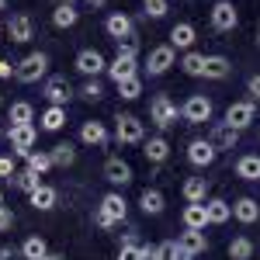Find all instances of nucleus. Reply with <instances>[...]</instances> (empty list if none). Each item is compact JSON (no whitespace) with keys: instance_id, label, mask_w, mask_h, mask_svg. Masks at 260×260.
<instances>
[{"instance_id":"35","label":"nucleus","mask_w":260,"mask_h":260,"mask_svg":"<svg viewBox=\"0 0 260 260\" xmlns=\"http://www.w3.org/2000/svg\"><path fill=\"white\" fill-rule=\"evenodd\" d=\"M42 174H35V170H28V167H24V170H18V174H14V180H11V184H14V187H18V191H24V194H31V191H39L42 187Z\"/></svg>"},{"instance_id":"5","label":"nucleus","mask_w":260,"mask_h":260,"mask_svg":"<svg viewBox=\"0 0 260 260\" xmlns=\"http://www.w3.org/2000/svg\"><path fill=\"white\" fill-rule=\"evenodd\" d=\"M174 62H177V49H174L170 42H167V45H153L149 56H146V73H149V77H163Z\"/></svg>"},{"instance_id":"42","label":"nucleus","mask_w":260,"mask_h":260,"mask_svg":"<svg viewBox=\"0 0 260 260\" xmlns=\"http://www.w3.org/2000/svg\"><path fill=\"white\" fill-rule=\"evenodd\" d=\"M118 260H146V250H142L139 243H121Z\"/></svg>"},{"instance_id":"31","label":"nucleus","mask_w":260,"mask_h":260,"mask_svg":"<svg viewBox=\"0 0 260 260\" xmlns=\"http://www.w3.org/2000/svg\"><path fill=\"white\" fill-rule=\"evenodd\" d=\"M236 177L240 180H260V156L257 153H246L236 160Z\"/></svg>"},{"instance_id":"20","label":"nucleus","mask_w":260,"mask_h":260,"mask_svg":"<svg viewBox=\"0 0 260 260\" xmlns=\"http://www.w3.org/2000/svg\"><path fill=\"white\" fill-rule=\"evenodd\" d=\"M180 194H184L187 205H205V201H208V180L205 177H187L184 187H180Z\"/></svg>"},{"instance_id":"15","label":"nucleus","mask_w":260,"mask_h":260,"mask_svg":"<svg viewBox=\"0 0 260 260\" xmlns=\"http://www.w3.org/2000/svg\"><path fill=\"white\" fill-rule=\"evenodd\" d=\"M142 156H146V163L160 167V163L170 160V142L163 139V136H149V139L142 142Z\"/></svg>"},{"instance_id":"30","label":"nucleus","mask_w":260,"mask_h":260,"mask_svg":"<svg viewBox=\"0 0 260 260\" xmlns=\"http://www.w3.org/2000/svg\"><path fill=\"white\" fill-rule=\"evenodd\" d=\"M28 198H31V205H35L39 212H52V208H56V201H59V191H56V187H49V184H42L39 191H31Z\"/></svg>"},{"instance_id":"41","label":"nucleus","mask_w":260,"mask_h":260,"mask_svg":"<svg viewBox=\"0 0 260 260\" xmlns=\"http://www.w3.org/2000/svg\"><path fill=\"white\" fill-rule=\"evenodd\" d=\"M80 98L90 101V104H98V101L104 98V87H101V80H87V83L80 87Z\"/></svg>"},{"instance_id":"7","label":"nucleus","mask_w":260,"mask_h":260,"mask_svg":"<svg viewBox=\"0 0 260 260\" xmlns=\"http://www.w3.org/2000/svg\"><path fill=\"white\" fill-rule=\"evenodd\" d=\"M208 21H212L215 31H233L240 24V11H236L233 0H215V7L208 11Z\"/></svg>"},{"instance_id":"13","label":"nucleus","mask_w":260,"mask_h":260,"mask_svg":"<svg viewBox=\"0 0 260 260\" xmlns=\"http://www.w3.org/2000/svg\"><path fill=\"white\" fill-rule=\"evenodd\" d=\"M104 180L115 184V187L132 184V167H128V160H121V156H108V160H104Z\"/></svg>"},{"instance_id":"48","label":"nucleus","mask_w":260,"mask_h":260,"mask_svg":"<svg viewBox=\"0 0 260 260\" xmlns=\"http://www.w3.org/2000/svg\"><path fill=\"white\" fill-rule=\"evenodd\" d=\"M246 90H250V101H260V73H253L246 80Z\"/></svg>"},{"instance_id":"26","label":"nucleus","mask_w":260,"mask_h":260,"mask_svg":"<svg viewBox=\"0 0 260 260\" xmlns=\"http://www.w3.org/2000/svg\"><path fill=\"white\" fill-rule=\"evenodd\" d=\"M233 73V62L225 56H205V80H225Z\"/></svg>"},{"instance_id":"29","label":"nucleus","mask_w":260,"mask_h":260,"mask_svg":"<svg viewBox=\"0 0 260 260\" xmlns=\"http://www.w3.org/2000/svg\"><path fill=\"white\" fill-rule=\"evenodd\" d=\"M49 156H52V167H73L77 163V146L73 142H56L52 149H49Z\"/></svg>"},{"instance_id":"19","label":"nucleus","mask_w":260,"mask_h":260,"mask_svg":"<svg viewBox=\"0 0 260 260\" xmlns=\"http://www.w3.org/2000/svg\"><path fill=\"white\" fill-rule=\"evenodd\" d=\"M101 212L111 215L115 222H125V215H128V201L121 198V191H108V194L101 198Z\"/></svg>"},{"instance_id":"11","label":"nucleus","mask_w":260,"mask_h":260,"mask_svg":"<svg viewBox=\"0 0 260 260\" xmlns=\"http://www.w3.org/2000/svg\"><path fill=\"white\" fill-rule=\"evenodd\" d=\"M215 156H219V149H215L208 139H191L187 142V163H191V167L205 170V167L215 163Z\"/></svg>"},{"instance_id":"36","label":"nucleus","mask_w":260,"mask_h":260,"mask_svg":"<svg viewBox=\"0 0 260 260\" xmlns=\"http://www.w3.org/2000/svg\"><path fill=\"white\" fill-rule=\"evenodd\" d=\"M49 253V243L42 240V236H28V240L21 243V257L24 260H42Z\"/></svg>"},{"instance_id":"45","label":"nucleus","mask_w":260,"mask_h":260,"mask_svg":"<svg viewBox=\"0 0 260 260\" xmlns=\"http://www.w3.org/2000/svg\"><path fill=\"white\" fill-rule=\"evenodd\" d=\"M14 174H18L14 160H11V156H0V177H4V180H14Z\"/></svg>"},{"instance_id":"49","label":"nucleus","mask_w":260,"mask_h":260,"mask_svg":"<svg viewBox=\"0 0 260 260\" xmlns=\"http://www.w3.org/2000/svg\"><path fill=\"white\" fill-rule=\"evenodd\" d=\"M21 250H14V246H0V260H18Z\"/></svg>"},{"instance_id":"50","label":"nucleus","mask_w":260,"mask_h":260,"mask_svg":"<svg viewBox=\"0 0 260 260\" xmlns=\"http://www.w3.org/2000/svg\"><path fill=\"white\" fill-rule=\"evenodd\" d=\"M11 77H14V66L7 59H0V80H11Z\"/></svg>"},{"instance_id":"52","label":"nucleus","mask_w":260,"mask_h":260,"mask_svg":"<svg viewBox=\"0 0 260 260\" xmlns=\"http://www.w3.org/2000/svg\"><path fill=\"white\" fill-rule=\"evenodd\" d=\"M42 260H62V257H59V253H45Z\"/></svg>"},{"instance_id":"24","label":"nucleus","mask_w":260,"mask_h":260,"mask_svg":"<svg viewBox=\"0 0 260 260\" xmlns=\"http://www.w3.org/2000/svg\"><path fill=\"white\" fill-rule=\"evenodd\" d=\"M170 45L191 52V45H194V24H191V21H177V24L170 28Z\"/></svg>"},{"instance_id":"37","label":"nucleus","mask_w":260,"mask_h":260,"mask_svg":"<svg viewBox=\"0 0 260 260\" xmlns=\"http://www.w3.org/2000/svg\"><path fill=\"white\" fill-rule=\"evenodd\" d=\"M180 70L187 73V77H205V52H184V59H180Z\"/></svg>"},{"instance_id":"44","label":"nucleus","mask_w":260,"mask_h":260,"mask_svg":"<svg viewBox=\"0 0 260 260\" xmlns=\"http://www.w3.org/2000/svg\"><path fill=\"white\" fill-rule=\"evenodd\" d=\"M146 7V18H163L167 14V0H142Z\"/></svg>"},{"instance_id":"51","label":"nucleus","mask_w":260,"mask_h":260,"mask_svg":"<svg viewBox=\"0 0 260 260\" xmlns=\"http://www.w3.org/2000/svg\"><path fill=\"white\" fill-rule=\"evenodd\" d=\"M87 4H90V7H104L108 0H87Z\"/></svg>"},{"instance_id":"12","label":"nucleus","mask_w":260,"mask_h":260,"mask_svg":"<svg viewBox=\"0 0 260 260\" xmlns=\"http://www.w3.org/2000/svg\"><path fill=\"white\" fill-rule=\"evenodd\" d=\"M177 246H180V253H184V260H194L208 250V236L201 229H184L177 236Z\"/></svg>"},{"instance_id":"33","label":"nucleus","mask_w":260,"mask_h":260,"mask_svg":"<svg viewBox=\"0 0 260 260\" xmlns=\"http://www.w3.org/2000/svg\"><path fill=\"white\" fill-rule=\"evenodd\" d=\"M7 121L11 125H35V108L28 101H14L11 111H7Z\"/></svg>"},{"instance_id":"57","label":"nucleus","mask_w":260,"mask_h":260,"mask_svg":"<svg viewBox=\"0 0 260 260\" xmlns=\"http://www.w3.org/2000/svg\"><path fill=\"white\" fill-rule=\"evenodd\" d=\"M257 45H260V35H257Z\"/></svg>"},{"instance_id":"14","label":"nucleus","mask_w":260,"mask_h":260,"mask_svg":"<svg viewBox=\"0 0 260 260\" xmlns=\"http://www.w3.org/2000/svg\"><path fill=\"white\" fill-rule=\"evenodd\" d=\"M104 31H108L115 42L132 39V18H128L125 11H111V14H108V21H104Z\"/></svg>"},{"instance_id":"47","label":"nucleus","mask_w":260,"mask_h":260,"mask_svg":"<svg viewBox=\"0 0 260 260\" xmlns=\"http://www.w3.org/2000/svg\"><path fill=\"white\" fill-rule=\"evenodd\" d=\"M94 225H98V229H111V225H118V222L111 219V215H104V212L98 208V212H94Z\"/></svg>"},{"instance_id":"1","label":"nucleus","mask_w":260,"mask_h":260,"mask_svg":"<svg viewBox=\"0 0 260 260\" xmlns=\"http://www.w3.org/2000/svg\"><path fill=\"white\" fill-rule=\"evenodd\" d=\"M115 139H118L121 146L146 142V125H142L139 115H132V111H118V118H115Z\"/></svg>"},{"instance_id":"40","label":"nucleus","mask_w":260,"mask_h":260,"mask_svg":"<svg viewBox=\"0 0 260 260\" xmlns=\"http://www.w3.org/2000/svg\"><path fill=\"white\" fill-rule=\"evenodd\" d=\"M118 94H121L125 101H136V98H139V94H142V73H139V77L121 80V83H118Z\"/></svg>"},{"instance_id":"8","label":"nucleus","mask_w":260,"mask_h":260,"mask_svg":"<svg viewBox=\"0 0 260 260\" xmlns=\"http://www.w3.org/2000/svg\"><path fill=\"white\" fill-rule=\"evenodd\" d=\"M7 142H11V149L18 156H28L35 149V142H39V128L35 125H11L7 128Z\"/></svg>"},{"instance_id":"22","label":"nucleus","mask_w":260,"mask_h":260,"mask_svg":"<svg viewBox=\"0 0 260 260\" xmlns=\"http://www.w3.org/2000/svg\"><path fill=\"white\" fill-rule=\"evenodd\" d=\"M142 250H146V260H184L177 240H163L156 246H142Z\"/></svg>"},{"instance_id":"18","label":"nucleus","mask_w":260,"mask_h":260,"mask_svg":"<svg viewBox=\"0 0 260 260\" xmlns=\"http://www.w3.org/2000/svg\"><path fill=\"white\" fill-rule=\"evenodd\" d=\"M108 77H111V83H115V87H118V83H121V80H128V77H139V62L115 56V59L108 62Z\"/></svg>"},{"instance_id":"16","label":"nucleus","mask_w":260,"mask_h":260,"mask_svg":"<svg viewBox=\"0 0 260 260\" xmlns=\"http://www.w3.org/2000/svg\"><path fill=\"white\" fill-rule=\"evenodd\" d=\"M7 35H11V42H18V45H24V42H31V35H35V24H31V18L21 11V14H11V21H7Z\"/></svg>"},{"instance_id":"3","label":"nucleus","mask_w":260,"mask_h":260,"mask_svg":"<svg viewBox=\"0 0 260 260\" xmlns=\"http://www.w3.org/2000/svg\"><path fill=\"white\" fill-rule=\"evenodd\" d=\"M212 115H215V104L205 94H191L180 104V118L187 121V125H205V121H212Z\"/></svg>"},{"instance_id":"32","label":"nucleus","mask_w":260,"mask_h":260,"mask_svg":"<svg viewBox=\"0 0 260 260\" xmlns=\"http://www.w3.org/2000/svg\"><path fill=\"white\" fill-rule=\"evenodd\" d=\"M42 132H59L62 125H66V108H56V104H49L45 111H42Z\"/></svg>"},{"instance_id":"39","label":"nucleus","mask_w":260,"mask_h":260,"mask_svg":"<svg viewBox=\"0 0 260 260\" xmlns=\"http://www.w3.org/2000/svg\"><path fill=\"white\" fill-rule=\"evenodd\" d=\"M24 160H28V170H35V174H45V170H52V156H49V149H45V153L31 149Z\"/></svg>"},{"instance_id":"10","label":"nucleus","mask_w":260,"mask_h":260,"mask_svg":"<svg viewBox=\"0 0 260 260\" xmlns=\"http://www.w3.org/2000/svg\"><path fill=\"white\" fill-rule=\"evenodd\" d=\"M42 94H45V101L49 104H56V108H66L70 101H73V87H70V80L66 77H49L45 80V87H42Z\"/></svg>"},{"instance_id":"55","label":"nucleus","mask_w":260,"mask_h":260,"mask_svg":"<svg viewBox=\"0 0 260 260\" xmlns=\"http://www.w3.org/2000/svg\"><path fill=\"white\" fill-rule=\"evenodd\" d=\"M0 205H4V187H0Z\"/></svg>"},{"instance_id":"38","label":"nucleus","mask_w":260,"mask_h":260,"mask_svg":"<svg viewBox=\"0 0 260 260\" xmlns=\"http://www.w3.org/2000/svg\"><path fill=\"white\" fill-rule=\"evenodd\" d=\"M225 253H229V260H250L253 257V240L250 236H236V240L229 243Z\"/></svg>"},{"instance_id":"34","label":"nucleus","mask_w":260,"mask_h":260,"mask_svg":"<svg viewBox=\"0 0 260 260\" xmlns=\"http://www.w3.org/2000/svg\"><path fill=\"white\" fill-rule=\"evenodd\" d=\"M77 21H80V11L73 4H56V11H52V24L56 28H73Z\"/></svg>"},{"instance_id":"2","label":"nucleus","mask_w":260,"mask_h":260,"mask_svg":"<svg viewBox=\"0 0 260 260\" xmlns=\"http://www.w3.org/2000/svg\"><path fill=\"white\" fill-rule=\"evenodd\" d=\"M180 118V108L170 101V94H156V98L149 101V121L160 128V132H167V128H174Z\"/></svg>"},{"instance_id":"27","label":"nucleus","mask_w":260,"mask_h":260,"mask_svg":"<svg viewBox=\"0 0 260 260\" xmlns=\"http://www.w3.org/2000/svg\"><path fill=\"white\" fill-rule=\"evenodd\" d=\"M180 222H184V229H201V233H205V225H208V212H205V205H184Z\"/></svg>"},{"instance_id":"23","label":"nucleus","mask_w":260,"mask_h":260,"mask_svg":"<svg viewBox=\"0 0 260 260\" xmlns=\"http://www.w3.org/2000/svg\"><path fill=\"white\" fill-rule=\"evenodd\" d=\"M205 212H208V225H225L233 219V205L222 198H208L205 201Z\"/></svg>"},{"instance_id":"28","label":"nucleus","mask_w":260,"mask_h":260,"mask_svg":"<svg viewBox=\"0 0 260 260\" xmlns=\"http://www.w3.org/2000/svg\"><path fill=\"white\" fill-rule=\"evenodd\" d=\"M80 142H87V146H104V142H108L104 121H83L80 125Z\"/></svg>"},{"instance_id":"21","label":"nucleus","mask_w":260,"mask_h":260,"mask_svg":"<svg viewBox=\"0 0 260 260\" xmlns=\"http://www.w3.org/2000/svg\"><path fill=\"white\" fill-rule=\"evenodd\" d=\"M233 219L243 222V225H253L260 219V201L257 198H236L233 205Z\"/></svg>"},{"instance_id":"25","label":"nucleus","mask_w":260,"mask_h":260,"mask_svg":"<svg viewBox=\"0 0 260 260\" xmlns=\"http://www.w3.org/2000/svg\"><path fill=\"white\" fill-rule=\"evenodd\" d=\"M139 208L146 212V215H160L163 208H167V198H163L160 187H146L139 194Z\"/></svg>"},{"instance_id":"56","label":"nucleus","mask_w":260,"mask_h":260,"mask_svg":"<svg viewBox=\"0 0 260 260\" xmlns=\"http://www.w3.org/2000/svg\"><path fill=\"white\" fill-rule=\"evenodd\" d=\"M0 108H4V94H0Z\"/></svg>"},{"instance_id":"53","label":"nucleus","mask_w":260,"mask_h":260,"mask_svg":"<svg viewBox=\"0 0 260 260\" xmlns=\"http://www.w3.org/2000/svg\"><path fill=\"white\" fill-rule=\"evenodd\" d=\"M59 4H73V7H77V0H59Z\"/></svg>"},{"instance_id":"9","label":"nucleus","mask_w":260,"mask_h":260,"mask_svg":"<svg viewBox=\"0 0 260 260\" xmlns=\"http://www.w3.org/2000/svg\"><path fill=\"white\" fill-rule=\"evenodd\" d=\"M77 70H80L87 80H98V73H108V59L101 56L98 49H80L77 52V62H73Z\"/></svg>"},{"instance_id":"17","label":"nucleus","mask_w":260,"mask_h":260,"mask_svg":"<svg viewBox=\"0 0 260 260\" xmlns=\"http://www.w3.org/2000/svg\"><path fill=\"white\" fill-rule=\"evenodd\" d=\"M208 142H212V146L222 153V149H233V146L240 142V132H236L233 125H225V121H215V125H212V136H208Z\"/></svg>"},{"instance_id":"4","label":"nucleus","mask_w":260,"mask_h":260,"mask_svg":"<svg viewBox=\"0 0 260 260\" xmlns=\"http://www.w3.org/2000/svg\"><path fill=\"white\" fill-rule=\"evenodd\" d=\"M45 73H49V56L45 52H28L14 66V80H21V83H39Z\"/></svg>"},{"instance_id":"6","label":"nucleus","mask_w":260,"mask_h":260,"mask_svg":"<svg viewBox=\"0 0 260 260\" xmlns=\"http://www.w3.org/2000/svg\"><path fill=\"white\" fill-rule=\"evenodd\" d=\"M253 118H257V101H233V104L225 108V125H233L236 132L250 128Z\"/></svg>"},{"instance_id":"46","label":"nucleus","mask_w":260,"mask_h":260,"mask_svg":"<svg viewBox=\"0 0 260 260\" xmlns=\"http://www.w3.org/2000/svg\"><path fill=\"white\" fill-rule=\"evenodd\" d=\"M11 225H14V212H11L7 205H0V233H7Z\"/></svg>"},{"instance_id":"43","label":"nucleus","mask_w":260,"mask_h":260,"mask_svg":"<svg viewBox=\"0 0 260 260\" xmlns=\"http://www.w3.org/2000/svg\"><path fill=\"white\" fill-rule=\"evenodd\" d=\"M118 56H121V59H136V62H139V42H136V35L125 39V42H118Z\"/></svg>"},{"instance_id":"54","label":"nucleus","mask_w":260,"mask_h":260,"mask_svg":"<svg viewBox=\"0 0 260 260\" xmlns=\"http://www.w3.org/2000/svg\"><path fill=\"white\" fill-rule=\"evenodd\" d=\"M4 7H7V0H0V11H4Z\"/></svg>"}]
</instances>
